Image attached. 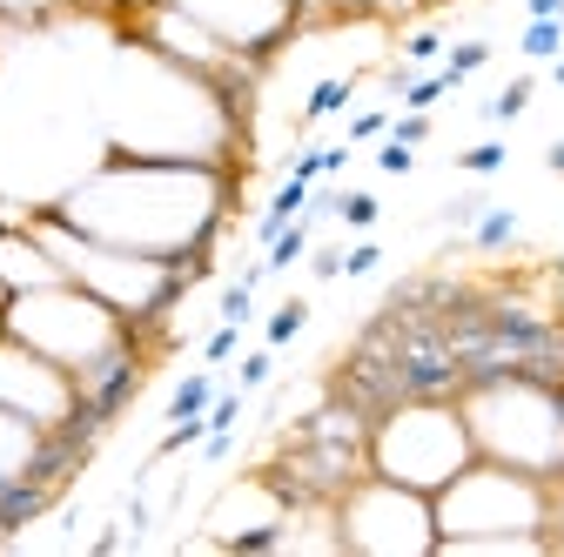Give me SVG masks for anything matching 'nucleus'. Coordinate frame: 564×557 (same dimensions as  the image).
I'll use <instances>...</instances> for the list:
<instances>
[{
  "label": "nucleus",
  "mask_w": 564,
  "mask_h": 557,
  "mask_svg": "<svg viewBox=\"0 0 564 557\" xmlns=\"http://www.w3.org/2000/svg\"><path fill=\"white\" fill-rule=\"evenodd\" d=\"M470 457L477 444L457 396H403L370 424V470L410 483V491H444Z\"/></svg>",
  "instance_id": "20e7f679"
},
{
  "label": "nucleus",
  "mask_w": 564,
  "mask_h": 557,
  "mask_svg": "<svg viewBox=\"0 0 564 557\" xmlns=\"http://www.w3.org/2000/svg\"><path fill=\"white\" fill-rule=\"evenodd\" d=\"M182 14H195L208 34H223L236 54L249 61H269L290 34H303L296 21V0H175Z\"/></svg>",
  "instance_id": "6e6552de"
},
{
  "label": "nucleus",
  "mask_w": 564,
  "mask_h": 557,
  "mask_svg": "<svg viewBox=\"0 0 564 557\" xmlns=\"http://www.w3.org/2000/svg\"><path fill=\"white\" fill-rule=\"evenodd\" d=\"M8 336L34 342L41 357H54L61 370L82 376L88 363H101L108 350H121V342L149 336V329H134L121 309H108L82 283H47V290H28V296H8Z\"/></svg>",
  "instance_id": "39448f33"
},
{
  "label": "nucleus",
  "mask_w": 564,
  "mask_h": 557,
  "mask_svg": "<svg viewBox=\"0 0 564 557\" xmlns=\"http://www.w3.org/2000/svg\"><path fill=\"white\" fill-rule=\"evenodd\" d=\"M484 208H490V195H484V188H464V195H451V201L437 208V222H444V229H470Z\"/></svg>",
  "instance_id": "b1692460"
},
{
  "label": "nucleus",
  "mask_w": 564,
  "mask_h": 557,
  "mask_svg": "<svg viewBox=\"0 0 564 557\" xmlns=\"http://www.w3.org/2000/svg\"><path fill=\"white\" fill-rule=\"evenodd\" d=\"M0 336H8V303H0Z\"/></svg>",
  "instance_id": "58836bf2"
},
{
  "label": "nucleus",
  "mask_w": 564,
  "mask_h": 557,
  "mask_svg": "<svg viewBox=\"0 0 564 557\" xmlns=\"http://www.w3.org/2000/svg\"><path fill=\"white\" fill-rule=\"evenodd\" d=\"M275 376V350H269V342H262V350H249V357H236V383L242 390H262Z\"/></svg>",
  "instance_id": "bb28decb"
},
{
  "label": "nucleus",
  "mask_w": 564,
  "mask_h": 557,
  "mask_svg": "<svg viewBox=\"0 0 564 557\" xmlns=\"http://www.w3.org/2000/svg\"><path fill=\"white\" fill-rule=\"evenodd\" d=\"M444 95H451V81H444V75H410V88H403V108H423V114H431Z\"/></svg>",
  "instance_id": "cd10ccee"
},
{
  "label": "nucleus",
  "mask_w": 564,
  "mask_h": 557,
  "mask_svg": "<svg viewBox=\"0 0 564 557\" xmlns=\"http://www.w3.org/2000/svg\"><path fill=\"white\" fill-rule=\"evenodd\" d=\"M564 0H524V21H557Z\"/></svg>",
  "instance_id": "72a5a7b5"
},
{
  "label": "nucleus",
  "mask_w": 564,
  "mask_h": 557,
  "mask_svg": "<svg viewBox=\"0 0 564 557\" xmlns=\"http://www.w3.org/2000/svg\"><path fill=\"white\" fill-rule=\"evenodd\" d=\"M377 216H383V201H377L370 188H343V208H336V222H343L349 236H364V229H377Z\"/></svg>",
  "instance_id": "aec40b11"
},
{
  "label": "nucleus",
  "mask_w": 564,
  "mask_h": 557,
  "mask_svg": "<svg viewBox=\"0 0 564 557\" xmlns=\"http://www.w3.org/2000/svg\"><path fill=\"white\" fill-rule=\"evenodd\" d=\"M518 54H524V61H557V54H564V14H557V21H524Z\"/></svg>",
  "instance_id": "6ab92c4d"
},
{
  "label": "nucleus",
  "mask_w": 564,
  "mask_h": 557,
  "mask_svg": "<svg viewBox=\"0 0 564 557\" xmlns=\"http://www.w3.org/2000/svg\"><path fill=\"white\" fill-rule=\"evenodd\" d=\"M75 8H82V14H101V0H75Z\"/></svg>",
  "instance_id": "4c0bfd02"
},
{
  "label": "nucleus",
  "mask_w": 564,
  "mask_h": 557,
  "mask_svg": "<svg viewBox=\"0 0 564 557\" xmlns=\"http://www.w3.org/2000/svg\"><path fill=\"white\" fill-rule=\"evenodd\" d=\"M303 329H310V296H290V303H275V316L262 323V342L269 350H290Z\"/></svg>",
  "instance_id": "dca6fc26"
},
{
  "label": "nucleus",
  "mask_w": 564,
  "mask_h": 557,
  "mask_svg": "<svg viewBox=\"0 0 564 557\" xmlns=\"http://www.w3.org/2000/svg\"><path fill=\"white\" fill-rule=\"evenodd\" d=\"M377 168H383V175H410V168H416V149H403V142H390V134H383Z\"/></svg>",
  "instance_id": "473e14b6"
},
{
  "label": "nucleus",
  "mask_w": 564,
  "mask_h": 557,
  "mask_svg": "<svg viewBox=\"0 0 564 557\" xmlns=\"http://www.w3.org/2000/svg\"><path fill=\"white\" fill-rule=\"evenodd\" d=\"M505 162H511V149H505V142H470V149H457V168H464V175H477V182H490Z\"/></svg>",
  "instance_id": "5701e85b"
},
{
  "label": "nucleus",
  "mask_w": 564,
  "mask_h": 557,
  "mask_svg": "<svg viewBox=\"0 0 564 557\" xmlns=\"http://www.w3.org/2000/svg\"><path fill=\"white\" fill-rule=\"evenodd\" d=\"M115 544H121V531H115V524H101V531H95V557H108Z\"/></svg>",
  "instance_id": "f704fd0d"
},
{
  "label": "nucleus",
  "mask_w": 564,
  "mask_h": 557,
  "mask_svg": "<svg viewBox=\"0 0 564 557\" xmlns=\"http://www.w3.org/2000/svg\"><path fill=\"white\" fill-rule=\"evenodd\" d=\"M0 283H8V296H28V290H47V283H67L54 249L34 236V222H8L0 229Z\"/></svg>",
  "instance_id": "9d476101"
},
{
  "label": "nucleus",
  "mask_w": 564,
  "mask_h": 557,
  "mask_svg": "<svg viewBox=\"0 0 564 557\" xmlns=\"http://www.w3.org/2000/svg\"><path fill=\"white\" fill-rule=\"evenodd\" d=\"M242 329H249V323H216V329H208V342H202V370L236 363V357H242Z\"/></svg>",
  "instance_id": "412c9836"
},
{
  "label": "nucleus",
  "mask_w": 564,
  "mask_h": 557,
  "mask_svg": "<svg viewBox=\"0 0 564 557\" xmlns=\"http://www.w3.org/2000/svg\"><path fill=\"white\" fill-rule=\"evenodd\" d=\"M464 242H470L477 255H505V249H518V208H498V201H490L484 216L464 229Z\"/></svg>",
  "instance_id": "ddd939ff"
},
{
  "label": "nucleus",
  "mask_w": 564,
  "mask_h": 557,
  "mask_svg": "<svg viewBox=\"0 0 564 557\" xmlns=\"http://www.w3.org/2000/svg\"><path fill=\"white\" fill-rule=\"evenodd\" d=\"M41 444H47L41 424H28V416H14V409H0V491H8V483H21V477H34Z\"/></svg>",
  "instance_id": "9b49d317"
},
{
  "label": "nucleus",
  "mask_w": 564,
  "mask_h": 557,
  "mask_svg": "<svg viewBox=\"0 0 564 557\" xmlns=\"http://www.w3.org/2000/svg\"><path fill=\"white\" fill-rule=\"evenodd\" d=\"M47 208L95 242L155 255V262H182L202 275L208 255H216L229 208H236V168L101 149V162L88 175H75L67 188H54Z\"/></svg>",
  "instance_id": "f257e3e1"
},
{
  "label": "nucleus",
  "mask_w": 564,
  "mask_h": 557,
  "mask_svg": "<svg viewBox=\"0 0 564 557\" xmlns=\"http://www.w3.org/2000/svg\"><path fill=\"white\" fill-rule=\"evenodd\" d=\"M437 511V557H498V550H551V483L524 477L511 463L470 457L444 491H431Z\"/></svg>",
  "instance_id": "f03ea898"
},
{
  "label": "nucleus",
  "mask_w": 564,
  "mask_h": 557,
  "mask_svg": "<svg viewBox=\"0 0 564 557\" xmlns=\"http://www.w3.org/2000/svg\"><path fill=\"white\" fill-rule=\"evenodd\" d=\"M0 303H8V283H0Z\"/></svg>",
  "instance_id": "ea45409f"
},
{
  "label": "nucleus",
  "mask_w": 564,
  "mask_h": 557,
  "mask_svg": "<svg viewBox=\"0 0 564 557\" xmlns=\"http://www.w3.org/2000/svg\"><path fill=\"white\" fill-rule=\"evenodd\" d=\"M310 242H316V222L310 216H290V222H282V236L262 249V269L269 275H282V269H296L303 255H310Z\"/></svg>",
  "instance_id": "4468645a"
},
{
  "label": "nucleus",
  "mask_w": 564,
  "mask_h": 557,
  "mask_svg": "<svg viewBox=\"0 0 564 557\" xmlns=\"http://www.w3.org/2000/svg\"><path fill=\"white\" fill-rule=\"evenodd\" d=\"M349 95H357V75H329V81H316V88L303 95V128H316L323 114L349 108Z\"/></svg>",
  "instance_id": "f3484780"
},
{
  "label": "nucleus",
  "mask_w": 564,
  "mask_h": 557,
  "mask_svg": "<svg viewBox=\"0 0 564 557\" xmlns=\"http://www.w3.org/2000/svg\"><path fill=\"white\" fill-rule=\"evenodd\" d=\"M383 134H390V114H383V108H370V114H349L343 142H349V149H364V142H383Z\"/></svg>",
  "instance_id": "c85d7f7f"
},
{
  "label": "nucleus",
  "mask_w": 564,
  "mask_h": 557,
  "mask_svg": "<svg viewBox=\"0 0 564 557\" xmlns=\"http://www.w3.org/2000/svg\"><path fill=\"white\" fill-rule=\"evenodd\" d=\"M457 409L470 424L477 457L511 463L524 477L557 483L564 477V383L538 376H477L457 390Z\"/></svg>",
  "instance_id": "7ed1b4c3"
},
{
  "label": "nucleus",
  "mask_w": 564,
  "mask_h": 557,
  "mask_svg": "<svg viewBox=\"0 0 564 557\" xmlns=\"http://www.w3.org/2000/svg\"><path fill=\"white\" fill-rule=\"evenodd\" d=\"M141 376H149V336L121 342V350H108L101 363H88L75 383H82V416H95V424L108 430L115 416L141 396Z\"/></svg>",
  "instance_id": "1a4fd4ad"
},
{
  "label": "nucleus",
  "mask_w": 564,
  "mask_h": 557,
  "mask_svg": "<svg viewBox=\"0 0 564 557\" xmlns=\"http://www.w3.org/2000/svg\"><path fill=\"white\" fill-rule=\"evenodd\" d=\"M0 409L28 416L41 430H61L82 416V383L75 370H61L54 357H41L34 342L21 336H0Z\"/></svg>",
  "instance_id": "0eeeda50"
},
{
  "label": "nucleus",
  "mask_w": 564,
  "mask_h": 557,
  "mask_svg": "<svg viewBox=\"0 0 564 557\" xmlns=\"http://www.w3.org/2000/svg\"><path fill=\"white\" fill-rule=\"evenodd\" d=\"M67 14H82L75 0H0V34H34V28H54Z\"/></svg>",
  "instance_id": "f8f14e48"
},
{
  "label": "nucleus",
  "mask_w": 564,
  "mask_h": 557,
  "mask_svg": "<svg viewBox=\"0 0 564 557\" xmlns=\"http://www.w3.org/2000/svg\"><path fill=\"white\" fill-rule=\"evenodd\" d=\"M544 162H551V175H564V134H557L551 149H544Z\"/></svg>",
  "instance_id": "c9c22d12"
},
{
  "label": "nucleus",
  "mask_w": 564,
  "mask_h": 557,
  "mask_svg": "<svg viewBox=\"0 0 564 557\" xmlns=\"http://www.w3.org/2000/svg\"><path fill=\"white\" fill-rule=\"evenodd\" d=\"M531 95H538V75H518L511 88H498V101L484 108V121H498V128H505V121H518V114L531 108Z\"/></svg>",
  "instance_id": "4be33fe9"
},
{
  "label": "nucleus",
  "mask_w": 564,
  "mask_h": 557,
  "mask_svg": "<svg viewBox=\"0 0 564 557\" xmlns=\"http://www.w3.org/2000/svg\"><path fill=\"white\" fill-rule=\"evenodd\" d=\"M551 81H557V88H564V54H557V61H551Z\"/></svg>",
  "instance_id": "e433bc0d"
},
{
  "label": "nucleus",
  "mask_w": 564,
  "mask_h": 557,
  "mask_svg": "<svg viewBox=\"0 0 564 557\" xmlns=\"http://www.w3.org/2000/svg\"><path fill=\"white\" fill-rule=\"evenodd\" d=\"M310 275L316 283H343V249L336 242H310Z\"/></svg>",
  "instance_id": "7c9ffc66"
},
{
  "label": "nucleus",
  "mask_w": 564,
  "mask_h": 557,
  "mask_svg": "<svg viewBox=\"0 0 564 557\" xmlns=\"http://www.w3.org/2000/svg\"><path fill=\"white\" fill-rule=\"evenodd\" d=\"M437 54H444V28H410V34H403V61H410V67L437 61Z\"/></svg>",
  "instance_id": "c756f323"
},
{
  "label": "nucleus",
  "mask_w": 564,
  "mask_h": 557,
  "mask_svg": "<svg viewBox=\"0 0 564 557\" xmlns=\"http://www.w3.org/2000/svg\"><path fill=\"white\" fill-rule=\"evenodd\" d=\"M208 403H216V370H195V376H182L169 390L162 416H169V424H182V416H208Z\"/></svg>",
  "instance_id": "2eb2a0df"
},
{
  "label": "nucleus",
  "mask_w": 564,
  "mask_h": 557,
  "mask_svg": "<svg viewBox=\"0 0 564 557\" xmlns=\"http://www.w3.org/2000/svg\"><path fill=\"white\" fill-rule=\"evenodd\" d=\"M431 114H423V108H403V114H390V142H403V149H423V142H431Z\"/></svg>",
  "instance_id": "a878e982"
},
{
  "label": "nucleus",
  "mask_w": 564,
  "mask_h": 557,
  "mask_svg": "<svg viewBox=\"0 0 564 557\" xmlns=\"http://www.w3.org/2000/svg\"><path fill=\"white\" fill-rule=\"evenodd\" d=\"M431 8H437V0H431Z\"/></svg>",
  "instance_id": "a19ab883"
},
{
  "label": "nucleus",
  "mask_w": 564,
  "mask_h": 557,
  "mask_svg": "<svg viewBox=\"0 0 564 557\" xmlns=\"http://www.w3.org/2000/svg\"><path fill=\"white\" fill-rule=\"evenodd\" d=\"M336 531H343V550L357 557H437L431 491H410V483L377 477V470H364L336 498Z\"/></svg>",
  "instance_id": "423d86ee"
},
{
  "label": "nucleus",
  "mask_w": 564,
  "mask_h": 557,
  "mask_svg": "<svg viewBox=\"0 0 564 557\" xmlns=\"http://www.w3.org/2000/svg\"><path fill=\"white\" fill-rule=\"evenodd\" d=\"M377 262H383L377 242H349L343 249V275H349V283H357V275H377Z\"/></svg>",
  "instance_id": "2f4dec72"
},
{
  "label": "nucleus",
  "mask_w": 564,
  "mask_h": 557,
  "mask_svg": "<svg viewBox=\"0 0 564 557\" xmlns=\"http://www.w3.org/2000/svg\"><path fill=\"white\" fill-rule=\"evenodd\" d=\"M484 67H490V41H457V47H444V67H437V75H444L451 95H457L470 75H484Z\"/></svg>",
  "instance_id": "a211bd4d"
},
{
  "label": "nucleus",
  "mask_w": 564,
  "mask_h": 557,
  "mask_svg": "<svg viewBox=\"0 0 564 557\" xmlns=\"http://www.w3.org/2000/svg\"><path fill=\"white\" fill-rule=\"evenodd\" d=\"M216 316H223V323H249V316H256V283H249V275H236V283L216 296Z\"/></svg>",
  "instance_id": "393cba45"
}]
</instances>
